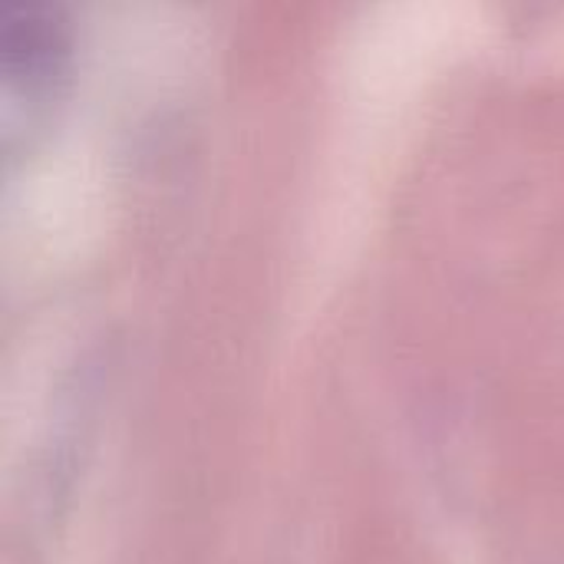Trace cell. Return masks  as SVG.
I'll list each match as a JSON object with an SVG mask.
<instances>
[{
    "mask_svg": "<svg viewBox=\"0 0 564 564\" xmlns=\"http://www.w3.org/2000/svg\"><path fill=\"white\" fill-rule=\"evenodd\" d=\"M59 0H3V69L10 83H50L66 59Z\"/></svg>",
    "mask_w": 564,
    "mask_h": 564,
    "instance_id": "cell-1",
    "label": "cell"
}]
</instances>
